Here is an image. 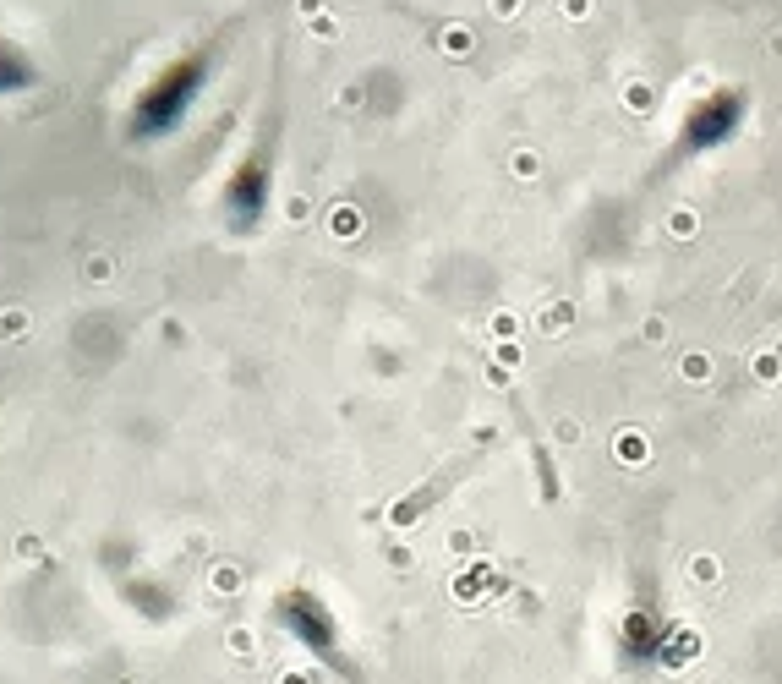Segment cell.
<instances>
[{"instance_id": "cell-2", "label": "cell", "mask_w": 782, "mask_h": 684, "mask_svg": "<svg viewBox=\"0 0 782 684\" xmlns=\"http://www.w3.org/2000/svg\"><path fill=\"white\" fill-rule=\"evenodd\" d=\"M208 66H214V50L203 44V50L181 55L170 72H159L154 83L143 88V99L132 104V137L137 143H154V137H165L186 121L192 99L203 94V83H208Z\"/></svg>"}, {"instance_id": "cell-3", "label": "cell", "mask_w": 782, "mask_h": 684, "mask_svg": "<svg viewBox=\"0 0 782 684\" xmlns=\"http://www.w3.org/2000/svg\"><path fill=\"white\" fill-rule=\"evenodd\" d=\"M274 154H279V110H268L263 137L252 143V154L241 159L236 176H230V192H225V219H230V230H252V225L263 219L268 187H274Z\"/></svg>"}, {"instance_id": "cell-1", "label": "cell", "mask_w": 782, "mask_h": 684, "mask_svg": "<svg viewBox=\"0 0 782 684\" xmlns=\"http://www.w3.org/2000/svg\"><path fill=\"white\" fill-rule=\"evenodd\" d=\"M744 126H750V94L733 83L706 88V94L684 104L679 126H673V159L695 165V159L722 154V148H733L744 137Z\"/></svg>"}, {"instance_id": "cell-4", "label": "cell", "mask_w": 782, "mask_h": 684, "mask_svg": "<svg viewBox=\"0 0 782 684\" xmlns=\"http://www.w3.org/2000/svg\"><path fill=\"white\" fill-rule=\"evenodd\" d=\"M33 83V66L22 61V50H11V44H0V94H17V88Z\"/></svg>"}]
</instances>
